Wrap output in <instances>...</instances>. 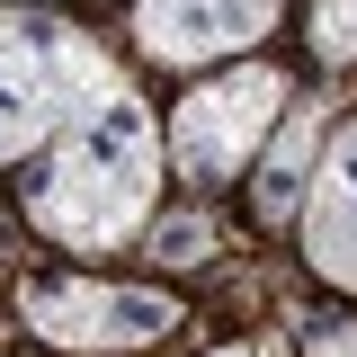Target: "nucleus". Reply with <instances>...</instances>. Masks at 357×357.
I'll list each match as a JSON object with an SVG mask.
<instances>
[{
    "label": "nucleus",
    "instance_id": "f03ea898",
    "mask_svg": "<svg viewBox=\"0 0 357 357\" xmlns=\"http://www.w3.org/2000/svg\"><path fill=\"white\" fill-rule=\"evenodd\" d=\"M126 81L107 45L36 0H0V170H27L98 89Z\"/></svg>",
    "mask_w": 357,
    "mask_h": 357
},
{
    "label": "nucleus",
    "instance_id": "f8f14e48",
    "mask_svg": "<svg viewBox=\"0 0 357 357\" xmlns=\"http://www.w3.org/2000/svg\"><path fill=\"white\" fill-rule=\"evenodd\" d=\"M36 9H54V0H36Z\"/></svg>",
    "mask_w": 357,
    "mask_h": 357
},
{
    "label": "nucleus",
    "instance_id": "7ed1b4c3",
    "mask_svg": "<svg viewBox=\"0 0 357 357\" xmlns=\"http://www.w3.org/2000/svg\"><path fill=\"white\" fill-rule=\"evenodd\" d=\"M286 107H295V81H286L277 63H259V54L206 72V81L170 107V126H161L170 134V178L206 188V197L232 188V178L268 152V134L286 126Z\"/></svg>",
    "mask_w": 357,
    "mask_h": 357
},
{
    "label": "nucleus",
    "instance_id": "6e6552de",
    "mask_svg": "<svg viewBox=\"0 0 357 357\" xmlns=\"http://www.w3.org/2000/svg\"><path fill=\"white\" fill-rule=\"evenodd\" d=\"M206 241H215V223H206V215L143 223V259H161V268H197V259H206Z\"/></svg>",
    "mask_w": 357,
    "mask_h": 357
},
{
    "label": "nucleus",
    "instance_id": "423d86ee",
    "mask_svg": "<svg viewBox=\"0 0 357 357\" xmlns=\"http://www.w3.org/2000/svg\"><path fill=\"white\" fill-rule=\"evenodd\" d=\"M304 259L321 286L357 295V107L321 134V161H312V188H304Z\"/></svg>",
    "mask_w": 357,
    "mask_h": 357
},
{
    "label": "nucleus",
    "instance_id": "39448f33",
    "mask_svg": "<svg viewBox=\"0 0 357 357\" xmlns=\"http://www.w3.org/2000/svg\"><path fill=\"white\" fill-rule=\"evenodd\" d=\"M286 0H134V54L152 72H215V63H241L250 45L277 27Z\"/></svg>",
    "mask_w": 357,
    "mask_h": 357
},
{
    "label": "nucleus",
    "instance_id": "0eeeda50",
    "mask_svg": "<svg viewBox=\"0 0 357 357\" xmlns=\"http://www.w3.org/2000/svg\"><path fill=\"white\" fill-rule=\"evenodd\" d=\"M321 107H286V126L268 134V161H250V178H259V223H295L304 215V188H312V161H321Z\"/></svg>",
    "mask_w": 357,
    "mask_h": 357
},
{
    "label": "nucleus",
    "instance_id": "1a4fd4ad",
    "mask_svg": "<svg viewBox=\"0 0 357 357\" xmlns=\"http://www.w3.org/2000/svg\"><path fill=\"white\" fill-rule=\"evenodd\" d=\"M312 45L321 54H357V0H321L312 9Z\"/></svg>",
    "mask_w": 357,
    "mask_h": 357
},
{
    "label": "nucleus",
    "instance_id": "9d476101",
    "mask_svg": "<svg viewBox=\"0 0 357 357\" xmlns=\"http://www.w3.org/2000/svg\"><path fill=\"white\" fill-rule=\"evenodd\" d=\"M304 357H357V321H349V312L312 321V331H304Z\"/></svg>",
    "mask_w": 357,
    "mask_h": 357
},
{
    "label": "nucleus",
    "instance_id": "9b49d317",
    "mask_svg": "<svg viewBox=\"0 0 357 357\" xmlns=\"http://www.w3.org/2000/svg\"><path fill=\"white\" fill-rule=\"evenodd\" d=\"M223 357H259V349H223Z\"/></svg>",
    "mask_w": 357,
    "mask_h": 357
},
{
    "label": "nucleus",
    "instance_id": "20e7f679",
    "mask_svg": "<svg viewBox=\"0 0 357 357\" xmlns=\"http://www.w3.org/2000/svg\"><path fill=\"white\" fill-rule=\"evenodd\" d=\"M18 321L36 331L45 349H63V357H134V349H152V340H170L188 312H178V295H161V286L54 268V277H27V286H18Z\"/></svg>",
    "mask_w": 357,
    "mask_h": 357
},
{
    "label": "nucleus",
    "instance_id": "f257e3e1",
    "mask_svg": "<svg viewBox=\"0 0 357 357\" xmlns=\"http://www.w3.org/2000/svg\"><path fill=\"white\" fill-rule=\"evenodd\" d=\"M161 178H170V134L126 72L89 107H72V126L18 170V206L63 259H107V250L143 241V223L161 206Z\"/></svg>",
    "mask_w": 357,
    "mask_h": 357
}]
</instances>
